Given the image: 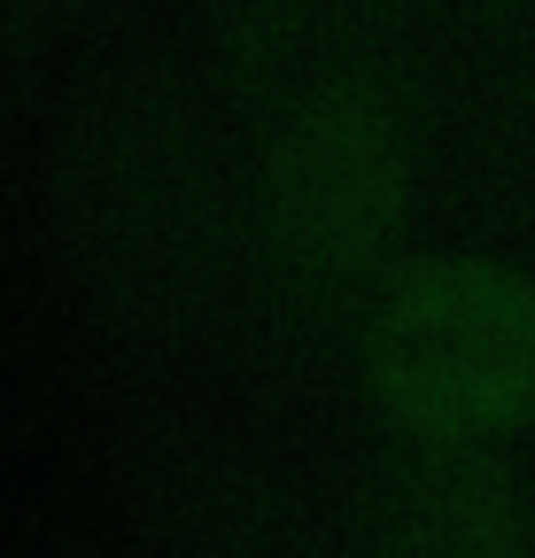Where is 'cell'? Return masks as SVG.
I'll use <instances>...</instances> for the list:
<instances>
[{"mask_svg":"<svg viewBox=\"0 0 535 558\" xmlns=\"http://www.w3.org/2000/svg\"><path fill=\"white\" fill-rule=\"evenodd\" d=\"M380 365L427 418H489L535 380V303L497 271H427L388 303Z\"/></svg>","mask_w":535,"mask_h":558,"instance_id":"obj_1","label":"cell"}]
</instances>
